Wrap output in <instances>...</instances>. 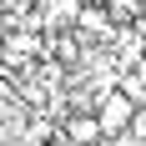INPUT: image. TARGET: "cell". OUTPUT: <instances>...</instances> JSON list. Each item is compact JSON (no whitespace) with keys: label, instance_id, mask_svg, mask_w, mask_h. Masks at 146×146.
Returning a JSON list of instances; mask_svg holds the SVG:
<instances>
[{"label":"cell","instance_id":"6da1fadb","mask_svg":"<svg viewBox=\"0 0 146 146\" xmlns=\"http://www.w3.org/2000/svg\"><path fill=\"white\" fill-rule=\"evenodd\" d=\"M96 121H101L106 141H121V136L136 126V101L126 91H106V96H96Z\"/></svg>","mask_w":146,"mask_h":146},{"label":"cell","instance_id":"7a4b0ae2","mask_svg":"<svg viewBox=\"0 0 146 146\" xmlns=\"http://www.w3.org/2000/svg\"><path fill=\"white\" fill-rule=\"evenodd\" d=\"M81 5H86V0H45V10H40L45 35H50V30H71L76 15H81Z\"/></svg>","mask_w":146,"mask_h":146},{"label":"cell","instance_id":"3957f363","mask_svg":"<svg viewBox=\"0 0 146 146\" xmlns=\"http://www.w3.org/2000/svg\"><path fill=\"white\" fill-rule=\"evenodd\" d=\"M141 56H146V40H141Z\"/></svg>","mask_w":146,"mask_h":146}]
</instances>
